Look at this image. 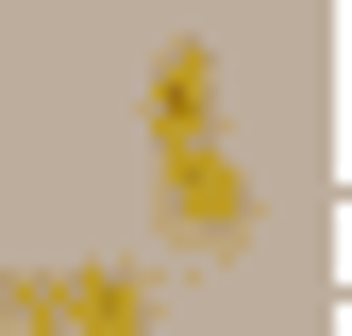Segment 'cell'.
<instances>
[{"label": "cell", "instance_id": "cell-1", "mask_svg": "<svg viewBox=\"0 0 352 336\" xmlns=\"http://www.w3.org/2000/svg\"><path fill=\"white\" fill-rule=\"evenodd\" d=\"M168 319V286L151 269H0V336H151Z\"/></svg>", "mask_w": 352, "mask_h": 336}, {"label": "cell", "instance_id": "cell-2", "mask_svg": "<svg viewBox=\"0 0 352 336\" xmlns=\"http://www.w3.org/2000/svg\"><path fill=\"white\" fill-rule=\"evenodd\" d=\"M151 202H168L185 252H235V235H252V168L218 151V135H151Z\"/></svg>", "mask_w": 352, "mask_h": 336}, {"label": "cell", "instance_id": "cell-3", "mask_svg": "<svg viewBox=\"0 0 352 336\" xmlns=\"http://www.w3.org/2000/svg\"><path fill=\"white\" fill-rule=\"evenodd\" d=\"M135 118H151V135H218V51H201V34H168V51H151Z\"/></svg>", "mask_w": 352, "mask_h": 336}]
</instances>
